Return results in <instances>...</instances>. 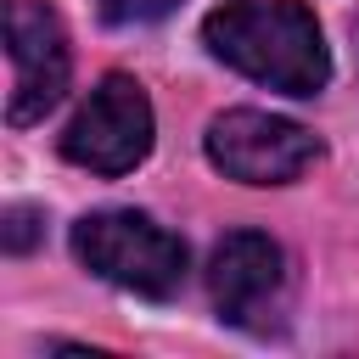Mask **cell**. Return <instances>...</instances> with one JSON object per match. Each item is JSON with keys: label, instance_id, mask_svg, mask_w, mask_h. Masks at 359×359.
<instances>
[{"label": "cell", "instance_id": "cell-3", "mask_svg": "<svg viewBox=\"0 0 359 359\" xmlns=\"http://www.w3.org/2000/svg\"><path fill=\"white\" fill-rule=\"evenodd\" d=\"M202 151L224 180H241V185H292L325 157L314 129L280 112H258V107L219 112L202 135Z\"/></svg>", "mask_w": 359, "mask_h": 359}, {"label": "cell", "instance_id": "cell-7", "mask_svg": "<svg viewBox=\"0 0 359 359\" xmlns=\"http://www.w3.org/2000/svg\"><path fill=\"white\" fill-rule=\"evenodd\" d=\"M39 236H45V219H39L34 208H6V219H0V247H6L11 258L34 252Z\"/></svg>", "mask_w": 359, "mask_h": 359}, {"label": "cell", "instance_id": "cell-4", "mask_svg": "<svg viewBox=\"0 0 359 359\" xmlns=\"http://www.w3.org/2000/svg\"><path fill=\"white\" fill-rule=\"evenodd\" d=\"M151 101L140 90V79L129 73H107L84 107L73 112V123L62 129V157L90 168V174H129L146 163L151 151Z\"/></svg>", "mask_w": 359, "mask_h": 359}, {"label": "cell", "instance_id": "cell-1", "mask_svg": "<svg viewBox=\"0 0 359 359\" xmlns=\"http://www.w3.org/2000/svg\"><path fill=\"white\" fill-rule=\"evenodd\" d=\"M202 39L224 67L280 95H320L331 79L325 34L303 0H230L208 11Z\"/></svg>", "mask_w": 359, "mask_h": 359}, {"label": "cell", "instance_id": "cell-6", "mask_svg": "<svg viewBox=\"0 0 359 359\" xmlns=\"http://www.w3.org/2000/svg\"><path fill=\"white\" fill-rule=\"evenodd\" d=\"M208 292L224 325L269 331L286 309V252L264 230H230L208 258Z\"/></svg>", "mask_w": 359, "mask_h": 359}, {"label": "cell", "instance_id": "cell-5", "mask_svg": "<svg viewBox=\"0 0 359 359\" xmlns=\"http://www.w3.org/2000/svg\"><path fill=\"white\" fill-rule=\"evenodd\" d=\"M6 62H11V95L6 123H39L73 79V50L56 6L45 0H6Z\"/></svg>", "mask_w": 359, "mask_h": 359}, {"label": "cell", "instance_id": "cell-2", "mask_svg": "<svg viewBox=\"0 0 359 359\" xmlns=\"http://www.w3.org/2000/svg\"><path fill=\"white\" fill-rule=\"evenodd\" d=\"M73 258L95 269L101 280L140 292V297H174L185 280V241L135 208L84 213L73 224Z\"/></svg>", "mask_w": 359, "mask_h": 359}, {"label": "cell", "instance_id": "cell-8", "mask_svg": "<svg viewBox=\"0 0 359 359\" xmlns=\"http://www.w3.org/2000/svg\"><path fill=\"white\" fill-rule=\"evenodd\" d=\"M95 6H101V17H107V22L135 28V22H157V17H168L180 0H95Z\"/></svg>", "mask_w": 359, "mask_h": 359}]
</instances>
